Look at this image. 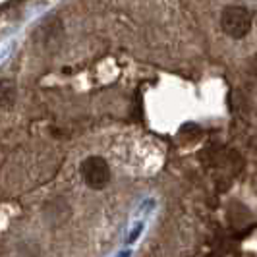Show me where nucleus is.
Returning a JSON list of instances; mask_svg holds the SVG:
<instances>
[{
    "mask_svg": "<svg viewBox=\"0 0 257 257\" xmlns=\"http://www.w3.org/2000/svg\"><path fill=\"white\" fill-rule=\"evenodd\" d=\"M220 26L228 37L240 39L247 35L251 27V16L242 6H226L220 16Z\"/></svg>",
    "mask_w": 257,
    "mask_h": 257,
    "instance_id": "1",
    "label": "nucleus"
},
{
    "mask_svg": "<svg viewBox=\"0 0 257 257\" xmlns=\"http://www.w3.org/2000/svg\"><path fill=\"white\" fill-rule=\"evenodd\" d=\"M79 170H81V176L91 190H103L110 182V168L103 157H97V155L87 157L81 163Z\"/></svg>",
    "mask_w": 257,
    "mask_h": 257,
    "instance_id": "2",
    "label": "nucleus"
},
{
    "mask_svg": "<svg viewBox=\"0 0 257 257\" xmlns=\"http://www.w3.org/2000/svg\"><path fill=\"white\" fill-rule=\"evenodd\" d=\"M18 99V87L14 79H0V108L10 110Z\"/></svg>",
    "mask_w": 257,
    "mask_h": 257,
    "instance_id": "3",
    "label": "nucleus"
},
{
    "mask_svg": "<svg viewBox=\"0 0 257 257\" xmlns=\"http://www.w3.org/2000/svg\"><path fill=\"white\" fill-rule=\"evenodd\" d=\"M207 257H217V255H207Z\"/></svg>",
    "mask_w": 257,
    "mask_h": 257,
    "instance_id": "4",
    "label": "nucleus"
}]
</instances>
